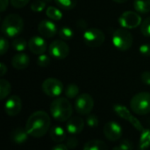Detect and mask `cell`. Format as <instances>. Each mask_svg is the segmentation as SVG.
I'll return each instance as SVG.
<instances>
[{
	"label": "cell",
	"mask_w": 150,
	"mask_h": 150,
	"mask_svg": "<svg viewBox=\"0 0 150 150\" xmlns=\"http://www.w3.org/2000/svg\"><path fill=\"white\" fill-rule=\"evenodd\" d=\"M50 125L51 119L49 115L43 111H38L28 118L25 128L30 136L40 138L48 132Z\"/></svg>",
	"instance_id": "1"
},
{
	"label": "cell",
	"mask_w": 150,
	"mask_h": 150,
	"mask_svg": "<svg viewBox=\"0 0 150 150\" xmlns=\"http://www.w3.org/2000/svg\"><path fill=\"white\" fill-rule=\"evenodd\" d=\"M51 116L59 122L68 121L73 113V108L70 102L64 97H58L54 99L50 104Z\"/></svg>",
	"instance_id": "2"
},
{
	"label": "cell",
	"mask_w": 150,
	"mask_h": 150,
	"mask_svg": "<svg viewBox=\"0 0 150 150\" xmlns=\"http://www.w3.org/2000/svg\"><path fill=\"white\" fill-rule=\"evenodd\" d=\"M24 28V20L18 14H9L2 22L1 31L3 34L9 38L18 36Z\"/></svg>",
	"instance_id": "3"
},
{
	"label": "cell",
	"mask_w": 150,
	"mask_h": 150,
	"mask_svg": "<svg viewBox=\"0 0 150 150\" xmlns=\"http://www.w3.org/2000/svg\"><path fill=\"white\" fill-rule=\"evenodd\" d=\"M131 110L137 115H147L150 113V94L141 92L134 95L130 101Z\"/></svg>",
	"instance_id": "4"
},
{
	"label": "cell",
	"mask_w": 150,
	"mask_h": 150,
	"mask_svg": "<svg viewBox=\"0 0 150 150\" xmlns=\"http://www.w3.org/2000/svg\"><path fill=\"white\" fill-rule=\"evenodd\" d=\"M112 44L116 49L121 51L128 50L134 42L132 34L126 28H118L113 32L112 34Z\"/></svg>",
	"instance_id": "5"
},
{
	"label": "cell",
	"mask_w": 150,
	"mask_h": 150,
	"mask_svg": "<svg viewBox=\"0 0 150 150\" xmlns=\"http://www.w3.org/2000/svg\"><path fill=\"white\" fill-rule=\"evenodd\" d=\"M84 43L91 48H98L100 47L105 42V34L104 33L96 27L88 28L83 32V34Z\"/></svg>",
	"instance_id": "6"
},
{
	"label": "cell",
	"mask_w": 150,
	"mask_h": 150,
	"mask_svg": "<svg viewBox=\"0 0 150 150\" xmlns=\"http://www.w3.org/2000/svg\"><path fill=\"white\" fill-rule=\"evenodd\" d=\"M94 107V100L92 96L87 93H83L79 95L75 102V109L76 111L83 116H87L91 114V111Z\"/></svg>",
	"instance_id": "7"
},
{
	"label": "cell",
	"mask_w": 150,
	"mask_h": 150,
	"mask_svg": "<svg viewBox=\"0 0 150 150\" xmlns=\"http://www.w3.org/2000/svg\"><path fill=\"white\" fill-rule=\"evenodd\" d=\"M41 88L44 94L50 97H58L64 90L62 82L55 78L46 79L41 85Z\"/></svg>",
	"instance_id": "8"
},
{
	"label": "cell",
	"mask_w": 150,
	"mask_h": 150,
	"mask_svg": "<svg viewBox=\"0 0 150 150\" xmlns=\"http://www.w3.org/2000/svg\"><path fill=\"white\" fill-rule=\"evenodd\" d=\"M142 19L139 12L133 11H124L119 18V24L126 29H133L142 25Z\"/></svg>",
	"instance_id": "9"
},
{
	"label": "cell",
	"mask_w": 150,
	"mask_h": 150,
	"mask_svg": "<svg viewBox=\"0 0 150 150\" xmlns=\"http://www.w3.org/2000/svg\"><path fill=\"white\" fill-rule=\"evenodd\" d=\"M113 111L122 119L128 121L140 133H142V131H144L145 128L142 126V124L139 121V119L137 118H135L134 115H132V113L130 112V111L126 106L121 105V104H115L113 106Z\"/></svg>",
	"instance_id": "10"
},
{
	"label": "cell",
	"mask_w": 150,
	"mask_h": 150,
	"mask_svg": "<svg viewBox=\"0 0 150 150\" xmlns=\"http://www.w3.org/2000/svg\"><path fill=\"white\" fill-rule=\"evenodd\" d=\"M49 56L56 59H64L69 54V45L62 40H55L49 45Z\"/></svg>",
	"instance_id": "11"
},
{
	"label": "cell",
	"mask_w": 150,
	"mask_h": 150,
	"mask_svg": "<svg viewBox=\"0 0 150 150\" xmlns=\"http://www.w3.org/2000/svg\"><path fill=\"white\" fill-rule=\"evenodd\" d=\"M104 135L110 141H118L121 139L122 128L117 122H107L104 126Z\"/></svg>",
	"instance_id": "12"
},
{
	"label": "cell",
	"mask_w": 150,
	"mask_h": 150,
	"mask_svg": "<svg viewBox=\"0 0 150 150\" xmlns=\"http://www.w3.org/2000/svg\"><path fill=\"white\" fill-rule=\"evenodd\" d=\"M22 109V101L18 95L10 96L4 103V111L10 117L19 114Z\"/></svg>",
	"instance_id": "13"
},
{
	"label": "cell",
	"mask_w": 150,
	"mask_h": 150,
	"mask_svg": "<svg viewBox=\"0 0 150 150\" xmlns=\"http://www.w3.org/2000/svg\"><path fill=\"white\" fill-rule=\"evenodd\" d=\"M38 31L40 34L45 38H52L58 33L56 24L49 19L41 20L38 25Z\"/></svg>",
	"instance_id": "14"
},
{
	"label": "cell",
	"mask_w": 150,
	"mask_h": 150,
	"mask_svg": "<svg viewBox=\"0 0 150 150\" xmlns=\"http://www.w3.org/2000/svg\"><path fill=\"white\" fill-rule=\"evenodd\" d=\"M28 48L30 51L35 55L44 54L47 49V44L45 39L41 36L35 35L33 36L28 42Z\"/></svg>",
	"instance_id": "15"
},
{
	"label": "cell",
	"mask_w": 150,
	"mask_h": 150,
	"mask_svg": "<svg viewBox=\"0 0 150 150\" xmlns=\"http://www.w3.org/2000/svg\"><path fill=\"white\" fill-rule=\"evenodd\" d=\"M83 128H84V121L80 117H72L67 121L66 124L67 132L72 135H76L81 133Z\"/></svg>",
	"instance_id": "16"
},
{
	"label": "cell",
	"mask_w": 150,
	"mask_h": 150,
	"mask_svg": "<svg viewBox=\"0 0 150 150\" xmlns=\"http://www.w3.org/2000/svg\"><path fill=\"white\" fill-rule=\"evenodd\" d=\"M29 64V56L23 52H18V54L14 55L11 59V65L17 70H24L28 67Z\"/></svg>",
	"instance_id": "17"
},
{
	"label": "cell",
	"mask_w": 150,
	"mask_h": 150,
	"mask_svg": "<svg viewBox=\"0 0 150 150\" xmlns=\"http://www.w3.org/2000/svg\"><path fill=\"white\" fill-rule=\"evenodd\" d=\"M28 135L29 134L25 130V128L18 127L11 132L10 138L12 142L16 144H22L25 141H26V140L28 139Z\"/></svg>",
	"instance_id": "18"
},
{
	"label": "cell",
	"mask_w": 150,
	"mask_h": 150,
	"mask_svg": "<svg viewBox=\"0 0 150 150\" xmlns=\"http://www.w3.org/2000/svg\"><path fill=\"white\" fill-rule=\"evenodd\" d=\"M49 136L51 140L56 143H61L63 141L66 140V132L63 129V127L60 126H53L49 131Z\"/></svg>",
	"instance_id": "19"
},
{
	"label": "cell",
	"mask_w": 150,
	"mask_h": 150,
	"mask_svg": "<svg viewBox=\"0 0 150 150\" xmlns=\"http://www.w3.org/2000/svg\"><path fill=\"white\" fill-rule=\"evenodd\" d=\"M83 150H108V147L103 141L91 140L85 143Z\"/></svg>",
	"instance_id": "20"
},
{
	"label": "cell",
	"mask_w": 150,
	"mask_h": 150,
	"mask_svg": "<svg viewBox=\"0 0 150 150\" xmlns=\"http://www.w3.org/2000/svg\"><path fill=\"white\" fill-rule=\"evenodd\" d=\"M134 8L139 13H148L150 11V0H134Z\"/></svg>",
	"instance_id": "21"
},
{
	"label": "cell",
	"mask_w": 150,
	"mask_h": 150,
	"mask_svg": "<svg viewBox=\"0 0 150 150\" xmlns=\"http://www.w3.org/2000/svg\"><path fill=\"white\" fill-rule=\"evenodd\" d=\"M140 149L146 150L150 147V129H144L141 133L140 137Z\"/></svg>",
	"instance_id": "22"
},
{
	"label": "cell",
	"mask_w": 150,
	"mask_h": 150,
	"mask_svg": "<svg viewBox=\"0 0 150 150\" xmlns=\"http://www.w3.org/2000/svg\"><path fill=\"white\" fill-rule=\"evenodd\" d=\"M46 14L47 16L51 19V20H61L62 19V12L60 9L54 7V6H49L46 10Z\"/></svg>",
	"instance_id": "23"
},
{
	"label": "cell",
	"mask_w": 150,
	"mask_h": 150,
	"mask_svg": "<svg viewBox=\"0 0 150 150\" xmlns=\"http://www.w3.org/2000/svg\"><path fill=\"white\" fill-rule=\"evenodd\" d=\"M11 46L17 52H23L28 47V42L22 37H16L12 41Z\"/></svg>",
	"instance_id": "24"
},
{
	"label": "cell",
	"mask_w": 150,
	"mask_h": 150,
	"mask_svg": "<svg viewBox=\"0 0 150 150\" xmlns=\"http://www.w3.org/2000/svg\"><path fill=\"white\" fill-rule=\"evenodd\" d=\"M11 91V83L4 79H1L0 80V99L1 100L5 99L10 95Z\"/></svg>",
	"instance_id": "25"
},
{
	"label": "cell",
	"mask_w": 150,
	"mask_h": 150,
	"mask_svg": "<svg viewBox=\"0 0 150 150\" xmlns=\"http://www.w3.org/2000/svg\"><path fill=\"white\" fill-rule=\"evenodd\" d=\"M64 94L69 99L76 98L79 95V88L76 84H69L64 88Z\"/></svg>",
	"instance_id": "26"
},
{
	"label": "cell",
	"mask_w": 150,
	"mask_h": 150,
	"mask_svg": "<svg viewBox=\"0 0 150 150\" xmlns=\"http://www.w3.org/2000/svg\"><path fill=\"white\" fill-rule=\"evenodd\" d=\"M59 8L63 10H72L77 4V0H54Z\"/></svg>",
	"instance_id": "27"
},
{
	"label": "cell",
	"mask_w": 150,
	"mask_h": 150,
	"mask_svg": "<svg viewBox=\"0 0 150 150\" xmlns=\"http://www.w3.org/2000/svg\"><path fill=\"white\" fill-rule=\"evenodd\" d=\"M58 35L62 40H70L74 36V31L69 27H62L58 30Z\"/></svg>",
	"instance_id": "28"
},
{
	"label": "cell",
	"mask_w": 150,
	"mask_h": 150,
	"mask_svg": "<svg viewBox=\"0 0 150 150\" xmlns=\"http://www.w3.org/2000/svg\"><path fill=\"white\" fill-rule=\"evenodd\" d=\"M47 6V3L43 0H35L31 4V10L35 12H40L42 11Z\"/></svg>",
	"instance_id": "29"
},
{
	"label": "cell",
	"mask_w": 150,
	"mask_h": 150,
	"mask_svg": "<svg viewBox=\"0 0 150 150\" xmlns=\"http://www.w3.org/2000/svg\"><path fill=\"white\" fill-rule=\"evenodd\" d=\"M141 32L144 36L150 37V16L142 21L141 25Z\"/></svg>",
	"instance_id": "30"
},
{
	"label": "cell",
	"mask_w": 150,
	"mask_h": 150,
	"mask_svg": "<svg viewBox=\"0 0 150 150\" xmlns=\"http://www.w3.org/2000/svg\"><path fill=\"white\" fill-rule=\"evenodd\" d=\"M50 64V57L46 54L39 55L37 58V65L40 67H47Z\"/></svg>",
	"instance_id": "31"
},
{
	"label": "cell",
	"mask_w": 150,
	"mask_h": 150,
	"mask_svg": "<svg viewBox=\"0 0 150 150\" xmlns=\"http://www.w3.org/2000/svg\"><path fill=\"white\" fill-rule=\"evenodd\" d=\"M86 124L89 127L94 128V127H97L98 126L99 120L96 115L89 114V115H87V118H86Z\"/></svg>",
	"instance_id": "32"
},
{
	"label": "cell",
	"mask_w": 150,
	"mask_h": 150,
	"mask_svg": "<svg viewBox=\"0 0 150 150\" xmlns=\"http://www.w3.org/2000/svg\"><path fill=\"white\" fill-rule=\"evenodd\" d=\"M9 46L10 45L8 40L4 37V35L2 36L0 39V55H4L8 51Z\"/></svg>",
	"instance_id": "33"
},
{
	"label": "cell",
	"mask_w": 150,
	"mask_h": 150,
	"mask_svg": "<svg viewBox=\"0 0 150 150\" xmlns=\"http://www.w3.org/2000/svg\"><path fill=\"white\" fill-rule=\"evenodd\" d=\"M69 149H74L78 146V140L75 136H70L66 138V144Z\"/></svg>",
	"instance_id": "34"
},
{
	"label": "cell",
	"mask_w": 150,
	"mask_h": 150,
	"mask_svg": "<svg viewBox=\"0 0 150 150\" xmlns=\"http://www.w3.org/2000/svg\"><path fill=\"white\" fill-rule=\"evenodd\" d=\"M29 1L30 0H10L11 4L14 8H17V9H20V8L25 7L29 3Z\"/></svg>",
	"instance_id": "35"
},
{
	"label": "cell",
	"mask_w": 150,
	"mask_h": 150,
	"mask_svg": "<svg viewBox=\"0 0 150 150\" xmlns=\"http://www.w3.org/2000/svg\"><path fill=\"white\" fill-rule=\"evenodd\" d=\"M140 53L144 57H150V44L149 43H143L139 47Z\"/></svg>",
	"instance_id": "36"
},
{
	"label": "cell",
	"mask_w": 150,
	"mask_h": 150,
	"mask_svg": "<svg viewBox=\"0 0 150 150\" xmlns=\"http://www.w3.org/2000/svg\"><path fill=\"white\" fill-rule=\"evenodd\" d=\"M120 147L123 150H132L133 144L129 140H122L120 143Z\"/></svg>",
	"instance_id": "37"
},
{
	"label": "cell",
	"mask_w": 150,
	"mask_h": 150,
	"mask_svg": "<svg viewBox=\"0 0 150 150\" xmlns=\"http://www.w3.org/2000/svg\"><path fill=\"white\" fill-rule=\"evenodd\" d=\"M141 80L142 81L146 84V85H149L150 86V72L149 71H145L142 73L141 75Z\"/></svg>",
	"instance_id": "38"
},
{
	"label": "cell",
	"mask_w": 150,
	"mask_h": 150,
	"mask_svg": "<svg viewBox=\"0 0 150 150\" xmlns=\"http://www.w3.org/2000/svg\"><path fill=\"white\" fill-rule=\"evenodd\" d=\"M8 4H9V0H0V11L4 12L7 9Z\"/></svg>",
	"instance_id": "39"
},
{
	"label": "cell",
	"mask_w": 150,
	"mask_h": 150,
	"mask_svg": "<svg viewBox=\"0 0 150 150\" xmlns=\"http://www.w3.org/2000/svg\"><path fill=\"white\" fill-rule=\"evenodd\" d=\"M7 72V66L4 64V63H1L0 64V76L3 77L4 75H5Z\"/></svg>",
	"instance_id": "40"
},
{
	"label": "cell",
	"mask_w": 150,
	"mask_h": 150,
	"mask_svg": "<svg viewBox=\"0 0 150 150\" xmlns=\"http://www.w3.org/2000/svg\"><path fill=\"white\" fill-rule=\"evenodd\" d=\"M52 150H69L68 147L66 145H63V144H58L56 146H54Z\"/></svg>",
	"instance_id": "41"
},
{
	"label": "cell",
	"mask_w": 150,
	"mask_h": 150,
	"mask_svg": "<svg viewBox=\"0 0 150 150\" xmlns=\"http://www.w3.org/2000/svg\"><path fill=\"white\" fill-rule=\"evenodd\" d=\"M76 26H77L80 29H85L86 27H87V25H86V23H85L84 20H79V21L77 22Z\"/></svg>",
	"instance_id": "42"
},
{
	"label": "cell",
	"mask_w": 150,
	"mask_h": 150,
	"mask_svg": "<svg viewBox=\"0 0 150 150\" xmlns=\"http://www.w3.org/2000/svg\"><path fill=\"white\" fill-rule=\"evenodd\" d=\"M112 1H114L115 3H119V4H123V3L127 2L128 0H112Z\"/></svg>",
	"instance_id": "43"
},
{
	"label": "cell",
	"mask_w": 150,
	"mask_h": 150,
	"mask_svg": "<svg viewBox=\"0 0 150 150\" xmlns=\"http://www.w3.org/2000/svg\"><path fill=\"white\" fill-rule=\"evenodd\" d=\"M112 150H123L120 146H116V147H114L113 149H112Z\"/></svg>",
	"instance_id": "44"
},
{
	"label": "cell",
	"mask_w": 150,
	"mask_h": 150,
	"mask_svg": "<svg viewBox=\"0 0 150 150\" xmlns=\"http://www.w3.org/2000/svg\"><path fill=\"white\" fill-rule=\"evenodd\" d=\"M44 2H46V3H48V2H52L53 0H43Z\"/></svg>",
	"instance_id": "45"
}]
</instances>
